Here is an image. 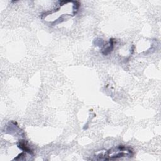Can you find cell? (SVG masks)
Instances as JSON below:
<instances>
[{
    "label": "cell",
    "mask_w": 161,
    "mask_h": 161,
    "mask_svg": "<svg viewBox=\"0 0 161 161\" xmlns=\"http://www.w3.org/2000/svg\"><path fill=\"white\" fill-rule=\"evenodd\" d=\"M18 147L22 149L23 152H27L29 154H33V151L28 145V142L26 140H21L18 145Z\"/></svg>",
    "instance_id": "6da1fadb"
},
{
    "label": "cell",
    "mask_w": 161,
    "mask_h": 161,
    "mask_svg": "<svg viewBox=\"0 0 161 161\" xmlns=\"http://www.w3.org/2000/svg\"><path fill=\"white\" fill-rule=\"evenodd\" d=\"M113 47H114V40L113 38H111L110 40L109 45L105 48V49L102 51V53H103V54L104 55H108V53H110L112 51H113Z\"/></svg>",
    "instance_id": "7a4b0ae2"
}]
</instances>
